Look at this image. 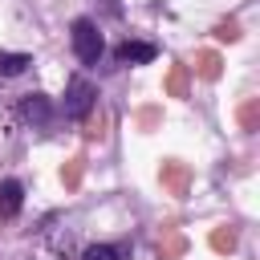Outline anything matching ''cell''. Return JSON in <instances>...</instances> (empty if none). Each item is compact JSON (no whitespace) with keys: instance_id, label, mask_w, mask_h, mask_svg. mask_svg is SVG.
Returning a JSON list of instances; mask_svg holds the SVG:
<instances>
[{"instance_id":"obj_1","label":"cell","mask_w":260,"mask_h":260,"mask_svg":"<svg viewBox=\"0 0 260 260\" xmlns=\"http://www.w3.org/2000/svg\"><path fill=\"white\" fill-rule=\"evenodd\" d=\"M69 37H73V53L85 61V65H93L98 57H102V32H98V24L93 20H73V28H69Z\"/></svg>"},{"instance_id":"obj_2","label":"cell","mask_w":260,"mask_h":260,"mask_svg":"<svg viewBox=\"0 0 260 260\" xmlns=\"http://www.w3.org/2000/svg\"><path fill=\"white\" fill-rule=\"evenodd\" d=\"M93 98H98V89H93L85 77H73V81L65 85V114H69V118H89Z\"/></svg>"},{"instance_id":"obj_3","label":"cell","mask_w":260,"mask_h":260,"mask_svg":"<svg viewBox=\"0 0 260 260\" xmlns=\"http://www.w3.org/2000/svg\"><path fill=\"white\" fill-rule=\"evenodd\" d=\"M158 179H162V191L175 195V199H187L191 195V167L179 162V158H167L158 167Z\"/></svg>"},{"instance_id":"obj_4","label":"cell","mask_w":260,"mask_h":260,"mask_svg":"<svg viewBox=\"0 0 260 260\" xmlns=\"http://www.w3.org/2000/svg\"><path fill=\"white\" fill-rule=\"evenodd\" d=\"M154 57H158V49L150 41H122V49H118V61H126V65H146Z\"/></svg>"},{"instance_id":"obj_5","label":"cell","mask_w":260,"mask_h":260,"mask_svg":"<svg viewBox=\"0 0 260 260\" xmlns=\"http://www.w3.org/2000/svg\"><path fill=\"white\" fill-rule=\"evenodd\" d=\"M20 203H24V187H20L16 179H4V183H0V215L12 219V215L20 211Z\"/></svg>"},{"instance_id":"obj_6","label":"cell","mask_w":260,"mask_h":260,"mask_svg":"<svg viewBox=\"0 0 260 260\" xmlns=\"http://www.w3.org/2000/svg\"><path fill=\"white\" fill-rule=\"evenodd\" d=\"M183 252H187V236L175 232V228H167L162 240H158V260H179Z\"/></svg>"},{"instance_id":"obj_7","label":"cell","mask_w":260,"mask_h":260,"mask_svg":"<svg viewBox=\"0 0 260 260\" xmlns=\"http://www.w3.org/2000/svg\"><path fill=\"white\" fill-rule=\"evenodd\" d=\"M195 73H199L203 81H215V77L223 73V57H219V53H211V49L195 53Z\"/></svg>"},{"instance_id":"obj_8","label":"cell","mask_w":260,"mask_h":260,"mask_svg":"<svg viewBox=\"0 0 260 260\" xmlns=\"http://www.w3.org/2000/svg\"><path fill=\"white\" fill-rule=\"evenodd\" d=\"M20 114H24L32 126H49V114H53V110H49V102H45L41 93H28L24 106H20Z\"/></svg>"},{"instance_id":"obj_9","label":"cell","mask_w":260,"mask_h":260,"mask_svg":"<svg viewBox=\"0 0 260 260\" xmlns=\"http://www.w3.org/2000/svg\"><path fill=\"white\" fill-rule=\"evenodd\" d=\"M187 85H191L187 65H171V73H167V93H171V98H187Z\"/></svg>"},{"instance_id":"obj_10","label":"cell","mask_w":260,"mask_h":260,"mask_svg":"<svg viewBox=\"0 0 260 260\" xmlns=\"http://www.w3.org/2000/svg\"><path fill=\"white\" fill-rule=\"evenodd\" d=\"M28 65H32V57H28V53H0V73H4V77L24 73Z\"/></svg>"},{"instance_id":"obj_11","label":"cell","mask_w":260,"mask_h":260,"mask_svg":"<svg viewBox=\"0 0 260 260\" xmlns=\"http://www.w3.org/2000/svg\"><path fill=\"white\" fill-rule=\"evenodd\" d=\"M211 248L215 252H236V228H215L211 232Z\"/></svg>"},{"instance_id":"obj_12","label":"cell","mask_w":260,"mask_h":260,"mask_svg":"<svg viewBox=\"0 0 260 260\" xmlns=\"http://www.w3.org/2000/svg\"><path fill=\"white\" fill-rule=\"evenodd\" d=\"M81 260H122V252L114 244H93V248L81 252Z\"/></svg>"},{"instance_id":"obj_13","label":"cell","mask_w":260,"mask_h":260,"mask_svg":"<svg viewBox=\"0 0 260 260\" xmlns=\"http://www.w3.org/2000/svg\"><path fill=\"white\" fill-rule=\"evenodd\" d=\"M256 118H260V102L248 98V102L240 106V126H244V130H256Z\"/></svg>"},{"instance_id":"obj_14","label":"cell","mask_w":260,"mask_h":260,"mask_svg":"<svg viewBox=\"0 0 260 260\" xmlns=\"http://www.w3.org/2000/svg\"><path fill=\"white\" fill-rule=\"evenodd\" d=\"M61 183H65V187H77V183H81V158H69V162H65Z\"/></svg>"},{"instance_id":"obj_15","label":"cell","mask_w":260,"mask_h":260,"mask_svg":"<svg viewBox=\"0 0 260 260\" xmlns=\"http://www.w3.org/2000/svg\"><path fill=\"white\" fill-rule=\"evenodd\" d=\"M215 37L219 41H240V24L236 20H223V24H215Z\"/></svg>"},{"instance_id":"obj_16","label":"cell","mask_w":260,"mask_h":260,"mask_svg":"<svg viewBox=\"0 0 260 260\" xmlns=\"http://www.w3.org/2000/svg\"><path fill=\"white\" fill-rule=\"evenodd\" d=\"M102 126H106V118H102V114H98V118H89V130H85V138H89V142H93V138H102V134H106Z\"/></svg>"},{"instance_id":"obj_17","label":"cell","mask_w":260,"mask_h":260,"mask_svg":"<svg viewBox=\"0 0 260 260\" xmlns=\"http://www.w3.org/2000/svg\"><path fill=\"white\" fill-rule=\"evenodd\" d=\"M138 122H142V126H146V130H150V126H154V122H158V110H142V114H138Z\"/></svg>"}]
</instances>
